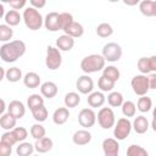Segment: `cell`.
I'll list each match as a JSON object with an SVG mask.
<instances>
[{"label":"cell","mask_w":156,"mask_h":156,"mask_svg":"<svg viewBox=\"0 0 156 156\" xmlns=\"http://www.w3.org/2000/svg\"><path fill=\"white\" fill-rule=\"evenodd\" d=\"M132 128H133L132 122L128 118L122 117V118L117 119V123L115 124V128H113V136H115V139L116 140H124L130 134Z\"/></svg>","instance_id":"5"},{"label":"cell","mask_w":156,"mask_h":156,"mask_svg":"<svg viewBox=\"0 0 156 156\" xmlns=\"http://www.w3.org/2000/svg\"><path fill=\"white\" fill-rule=\"evenodd\" d=\"M102 151L105 156H118L119 144L113 138H106L102 141Z\"/></svg>","instance_id":"12"},{"label":"cell","mask_w":156,"mask_h":156,"mask_svg":"<svg viewBox=\"0 0 156 156\" xmlns=\"http://www.w3.org/2000/svg\"><path fill=\"white\" fill-rule=\"evenodd\" d=\"M23 83L29 89L38 88L40 85V76L38 73H35V72H28L23 77Z\"/></svg>","instance_id":"22"},{"label":"cell","mask_w":156,"mask_h":156,"mask_svg":"<svg viewBox=\"0 0 156 156\" xmlns=\"http://www.w3.org/2000/svg\"><path fill=\"white\" fill-rule=\"evenodd\" d=\"M56 46L60 51H69L74 46V39L67 34H62L57 38Z\"/></svg>","instance_id":"15"},{"label":"cell","mask_w":156,"mask_h":156,"mask_svg":"<svg viewBox=\"0 0 156 156\" xmlns=\"http://www.w3.org/2000/svg\"><path fill=\"white\" fill-rule=\"evenodd\" d=\"M98 87H99V89L101 91H110L111 93L112 89L115 88V82H112V80L107 79L106 77L101 76L99 78V80H98Z\"/></svg>","instance_id":"39"},{"label":"cell","mask_w":156,"mask_h":156,"mask_svg":"<svg viewBox=\"0 0 156 156\" xmlns=\"http://www.w3.org/2000/svg\"><path fill=\"white\" fill-rule=\"evenodd\" d=\"M0 141L6 143V144H9V145H11V146H13L15 144H17V141H16L15 138H13V135L11 134V130H10V132H5V133L1 135Z\"/></svg>","instance_id":"43"},{"label":"cell","mask_w":156,"mask_h":156,"mask_svg":"<svg viewBox=\"0 0 156 156\" xmlns=\"http://www.w3.org/2000/svg\"><path fill=\"white\" fill-rule=\"evenodd\" d=\"M22 78V71L18 67H10L6 71V79L11 83H16Z\"/></svg>","instance_id":"35"},{"label":"cell","mask_w":156,"mask_h":156,"mask_svg":"<svg viewBox=\"0 0 156 156\" xmlns=\"http://www.w3.org/2000/svg\"><path fill=\"white\" fill-rule=\"evenodd\" d=\"M34 150H35L34 145H32L30 143L23 141V143H20V145L16 147V154L18 156H32Z\"/></svg>","instance_id":"28"},{"label":"cell","mask_w":156,"mask_h":156,"mask_svg":"<svg viewBox=\"0 0 156 156\" xmlns=\"http://www.w3.org/2000/svg\"><path fill=\"white\" fill-rule=\"evenodd\" d=\"M52 145H54L52 139L49 138V136H44L39 140H35L34 147L39 154H45V152H48L52 149Z\"/></svg>","instance_id":"21"},{"label":"cell","mask_w":156,"mask_h":156,"mask_svg":"<svg viewBox=\"0 0 156 156\" xmlns=\"http://www.w3.org/2000/svg\"><path fill=\"white\" fill-rule=\"evenodd\" d=\"M16 122H17V119L13 116H11L9 112L1 115V117H0V127L2 129H5L6 132H10L13 128H16Z\"/></svg>","instance_id":"23"},{"label":"cell","mask_w":156,"mask_h":156,"mask_svg":"<svg viewBox=\"0 0 156 156\" xmlns=\"http://www.w3.org/2000/svg\"><path fill=\"white\" fill-rule=\"evenodd\" d=\"M24 52H26V44L20 39L12 40L10 43H5L0 48V57L4 62L7 63L17 61L20 57L24 55Z\"/></svg>","instance_id":"1"},{"label":"cell","mask_w":156,"mask_h":156,"mask_svg":"<svg viewBox=\"0 0 156 156\" xmlns=\"http://www.w3.org/2000/svg\"><path fill=\"white\" fill-rule=\"evenodd\" d=\"M72 22H73V16L71 13H68V12H61L60 13V27H61V30H63Z\"/></svg>","instance_id":"42"},{"label":"cell","mask_w":156,"mask_h":156,"mask_svg":"<svg viewBox=\"0 0 156 156\" xmlns=\"http://www.w3.org/2000/svg\"><path fill=\"white\" fill-rule=\"evenodd\" d=\"M130 85L133 88V91L139 95V96H144L147 94L150 87H149V77L145 74H136L130 80Z\"/></svg>","instance_id":"7"},{"label":"cell","mask_w":156,"mask_h":156,"mask_svg":"<svg viewBox=\"0 0 156 156\" xmlns=\"http://www.w3.org/2000/svg\"><path fill=\"white\" fill-rule=\"evenodd\" d=\"M132 126H133L135 133H138V134H144V133H146L147 129H149V121H147V118H146L145 116L140 115V116H136V117L134 118Z\"/></svg>","instance_id":"16"},{"label":"cell","mask_w":156,"mask_h":156,"mask_svg":"<svg viewBox=\"0 0 156 156\" xmlns=\"http://www.w3.org/2000/svg\"><path fill=\"white\" fill-rule=\"evenodd\" d=\"M149 87H150V89L156 90V73H151L149 76Z\"/></svg>","instance_id":"47"},{"label":"cell","mask_w":156,"mask_h":156,"mask_svg":"<svg viewBox=\"0 0 156 156\" xmlns=\"http://www.w3.org/2000/svg\"><path fill=\"white\" fill-rule=\"evenodd\" d=\"M26 4H27L26 0H10V1H9L10 7H11L12 10H16V11L23 9V7L26 6Z\"/></svg>","instance_id":"44"},{"label":"cell","mask_w":156,"mask_h":156,"mask_svg":"<svg viewBox=\"0 0 156 156\" xmlns=\"http://www.w3.org/2000/svg\"><path fill=\"white\" fill-rule=\"evenodd\" d=\"M107 102L110 106L112 107H119L123 105L124 100H123V95L119 91H111L107 95Z\"/></svg>","instance_id":"27"},{"label":"cell","mask_w":156,"mask_h":156,"mask_svg":"<svg viewBox=\"0 0 156 156\" xmlns=\"http://www.w3.org/2000/svg\"><path fill=\"white\" fill-rule=\"evenodd\" d=\"M4 20H5V24H7L10 27H13V26L20 24L22 17H21V15H20L18 11H16V10H9L5 13Z\"/></svg>","instance_id":"24"},{"label":"cell","mask_w":156,"mask_h":156,"mask_svg":"<svg viewBox=\"0 0 156 156\" xmlns=\"http://www.w3.org/2000/svg\"><path fill=\"white\" fill-rule=\"evenodd\" d=\"M72 140L76 145L78 146H83V145H87L90 143L91 140V133L87 129H80V130H77L74 132L73 136H72Z\"/></svg>","instance_id":"14"},{"label":"cell","mask_w":156,"mask_h":156,"mask_svg":"<svg viewBox=\"0 0 156 156\" xmlns=\"http://www.w3.org/2000/svg\"><path fill=\"white\" fill-rule=\"evenodd\" d=\"M96 118H98V123L104 129H110L116 124L115 112L112 111L111 107H101L98 112Z\"/></svg>","instance_id":"4"},{"label":"cell","mask_w":156,"mask_h":156,"mask_svg":"<svg viewBox=\"0 0 156 156\" xmlns=\"http://www.w3.org/2000/svg\"><path fill=\"white\" fill-rule=\"evenodd\" d=\"M57 91H58V88H57V85L54 82H45V83H43L40 85V93L46 99L55 98Z\"/></svg>","instance_id":"17"},{"label":"cell","mask_w":156,"mask_h":156,"mask_svg":"<svg viewBox=\"0 0 156 156\" xmlns=\"http://www.w3.org/2000/svg\"><path fill=\"white\" fill-rule=\"evenodd\" d=\"M113 33V29H112V26L110 23H100L98 27H96V34L101 38H107L110 35H112Z\"/></svg>","instance_id":"34"},{"label":"cell","mask_w":156,"mask_h":156,"mask_svg":"<svg viewBox=\"0 0 156 156\" xmlns=\"http://www.w3.org/2000/svg\"><path fill=\"white\" fill-rule=\"evenodd\" d=\"M136 107H138V110L140 112H147V111H150V108L152 107V100H151V98H149L147 95L140 96L139 100H138Z\"/></svg>","instance_id":"32"},{"label":"cell","mask_w":156,"mask_h":156,"mask_svg":"<svg viewBox=\"0 0 156 156\" xmlns=\"http://www.w3.org/2000/svg\"><path fill=\"white\" fill-rule=\"evenodd\" d=\"M151 127H152V130L156 132V107H154V111H152V122H151Z\"/></svg>","instance_id":"49"},{"label":"cell","mask_w":156,"mask_h":156,"mask_svg":"<svg viewBox=\"0 0 156 156\" xmlns=\"http://www.w3.org/2000/svg\"><path fill=\"white\" fill-rule=\"evenodd\" d=\"M149 65H150L151 72L156 73V55H152L149 57Z\"/></svg>","instance_id":"48"},{"label":"cell","mask_w":156,"mask_h":156,"mask_svg":"<svg viewBox=\"0 0 156 156\" xmlns=\"http://www.w3.org/2000/svg\"><path fill=\"white\" fill-rule=\"evenodd\" d=\"M22 18H23V22H24L26 27L30 30H38L44 24V18H43L41 13L32 6L24 9Z\"/></svg>","instance_id":"3"},{"label":"cell","mask_w":156,"mask_h":156,"mask_svg":"<svg viewBox=\"0 0 156 156\" xmlns=\"http://www.w3.org/2000/svg\"><path fill=\"white\" fill-rule=\"evenodd\" d=\"M4 110H5V101H4V99H2V100H1V108H0L1 115H4Z\"/></svg>","instance_id":"50"},{"label":"cell","mask_w":156,"mask_h":156,"mask_svg":"<svg viewBox=\"0 0 156 156\" xmlns=\"http://www.w3.org/2000/svg\"><path fill=\"white\" fill-rule=\"evenodd\" d=\"M105 58L102 57V55H98V54H91L85 56L82 62H80V68L84 73L89 74V73H95L99 72L101 69L105 68Z\"/></svg>","instance_id":"2"},{"label":"cell","mask_w":156,"mask_h":156,"mask_svg":"<svg viewBox=\"0 0 156 156\" xmlns=\"http://www.w3.org/2000/svg\"><path fill=\"white\" fill-rule=\"evenodd\" d=\"M136 66H138V69L140 71L141 74H145V76H146L147 73L151 72L150 65H149V57H140V58L138 60Z\"/></svg>","instance_id":"41"},{"label":"cell","mask_w":156,"mask_h":156,"mask_svg":"<svg viewBox=\"0 0 156 156\" xmlns=\"http://www.w3.org/2000/svg\"><path fill=\"white\" fill-rule=\"evenodd\" d=\"M63 32H65V34H67V35H69V37H72L74 39V38H79V37H82L84 34V28H83V26L80 23L73 21L71 24H68L63 29Z\"/></svg>","instance_id":"20"},{"label":"cell","mask_w":156,"mask_h":156,"mask_svg":"<svg viewBox=\"0 0 156 156\" xmlns=\"http://www.w3.org/2000/svg\"><path fill=\"white\" fill-rule=\"evenodd\" d=\"M33 156H39V155H33Z\"/></svg>","instance_id":"52"},{"label":"cell","mask_w":156,"mask_h":156,"mask_svg":"<svg viewBox=\"0 0 156 156\" xmlns=\"http://www.w3.org/2000/svg\"><path fill=\"white\" fill-rule=\"evenodd\" d=\"M32 115H33L34 119H35L38 123H41V122L46 121V118H48V116H49V112H48V108L43 105V106H40V107L33 110V111H32Z\"/></svg>","instance_id":"36"},{"label":"cell","mask_w":156,"mask_h":156,"mask_svg":"<svg viewBox=\"0 0 156 156\" xmlns=\"http://www.w3.org/2000/svg\"><path fill=\"white\" fill-rule=\"evenodd\" d=\"M105 100H106V98L102 91H93L87 98L88 105L90 107H101L105 104Z\"/></svg>","instance_id":"18"},{"label":"cell","mask_w":156,"mask_h":156,"mask_svg":"<svg viewBox=\"0 0 156 156\" xmlns=\"http://www.w3.org/2000/svg\"><path fill=\"white\" fill-rule=\"evenodd\" d=\"M78 122L82 127L88 129V128H90L95 124L96 113L94 112L93 108H83V110H80V112L78 115Z\"/></svg>","instance_id":"9"},{"label":"cell","mask_w":156,"mask_h":156,"mask_svg":"<svg viewBox=\"0 0 156 156\" xmlns=\"http://www.w3.org/2000/svg\"><path fill=\"white\" fill-rule=\"evenodd\" d=\"M69 118V111L67 107H58L55 110L54 115H52V121L55 124L61 126L65 124Z\"/></svg>","instance_id":"19"},{"label":"cell","mask_w":156,"mask_h":156,"mask_svg":"<svg viewBox=\"0 0 156 156\" xmlns=\"http://www.w3.org/2000/svg\"><path fill=\"white\" fill-rule=\"evenodd\" d=\"M29 4H30L32 7H34V9L38 10V9H43L46 5V1L45 0H30Z\"/></svg>","instance_id":"46"},{"label":"cell","mask_w":156,"mask_h":156,"mask_svg":"<svg viewBox=\"0 0 156 156\" xmlns=\"http://www.w3.org/2000/svg\"><path fill=\"white\" fill-rule=\"evenodd\" d=\"M135 112H136V106L133 101L130 100H127L123 102L122 105V113L124 115L126 118L128 117H134L135 116Z\"/></svg>","instance_id":"33"},{"label":"cell","mask_w":156,"mask_h":156,"mask_svg":"<svg viewBox=\"0 0 156 156\" xmlns=\"http://www.w3.org/2000/svg\"><path fill=\"white\" fill-rule=\"evenodd\" d=\"M65 106L67 108H73L76 106L79 105L80 102V96L78 93H74V91H69L65 95Z\"/></svg>","instance_id":"26"},{"label":"cell","mask_w":156,"mask_h":156,"mask_svg":"<svg viewBox=\"0 0 156 156\" xmlns=\"http://www.w3.org/2000/svg\"><path fill=\"white\" fill-rule=\"evenodd\" d=\"M13 37V29L7 24H0V41L10 43V39Z\"/></svg>","instance_id":"31"},{"label":"cell","mask_w":156,"mask_h":156,"mask_svg":"<svg viewBox=\"0 0 156 156\" xmlns=\"http://www.w3.org/2000/svg\"><path fill=\"white\" fill-rule=\"evenodd\" d=\"M154 2H155V15H154V16L156 17V1H154Z\"/></svg>","instance_id":"51"},{"label":"cell","mask_w":156,"mask_h":156,"mask_svg":"<svg viewBox=\"0 0 156 156\" xmlns=\"http://www.w3.org/2000/svg\"><path fill=\"white\" fill-rule=\"evenodd\" d=\"M140 12L146 17H152L155 15V2L152 0H143L139 4Z\"/></svg>","instance_id":"25"},{"label":"cell","mask_w":156,"mask_h":156,"mask_svg":"<svg viewBox=\"0 0 156 156\" xmlns=\"http://www.w3.org/2000/svg\"><path fill=\"white\" fill-rule=\"evenodd\" d=\"M12 152V146L0 141V156H10Z\"/></svg>","instance_id":"45"},{"label":"cell","mask_w":156,"mask_h":156,"mask_svg":"<svg viewBox=\"0 0 156 156\" xmlns=\"http://www.w3.org/2000/svg\"><path fill=\"white\" fill-rule=\"evenodd\" d=\"M7 112L11 116H13L16 119H21L24 116V113H26V107H24V105H23L22 101H20V100H12L9 104Z\"/></svg>","instance_id":"13"},{"label":"cell","mask_w":156,"mask_h":156,"mask_svg":"<svg viewBox=\"0 0 156 156\" xmlns=\"http://www.w3.org/2000/svg\"><path fill=\"white\" fill-rule=\"evenodd\" d=\"M11 134L13 135V138L17 143H23L28 136V130L24 127H16L11 130Z\"/></svg>","instance_id":"37"},{"label":"cell","mask_w":156,"mask_h":156,"mask_svg":"<svg viewBox=\"0 0 156 156\" xmlns=\"http://www.w3.org/2000/svg\"><path fill=\"white\" fill-rule=\"evenodd\" d=\"M127 156H149V152L140 145H129L127 149Z\"/></svg>","instance_id":"38"},{"label":"cell","mask_w":156,"mask_h":156,"mask_svg":"<svg viewBox=\"0 0 156 156\" xmlns=\"http://www.w3.org/2000/svg\"><path fill=\"white\" fill-rule=\"evenodd\" d=\"M62 63V56H61V51L55 48V46H48L46 49V58H45V65L49 69L55 71L57 68H60Z\"/></svg>","instance_id":"6"},{"label":"cell","mask_w":156,"mask_h":156,"mask_svg":"<svg viewBox=\"0 0 156 156\" xmlns=\"http://www.w3.org/2000/svg\"><path fill=\"white\" fill-rule=\"evenodd\" d=\"M44 26L50 32H57L61 29L60 27V13L52 11L49 12L44 18Z\"/></svg>","instance_id":"11"},{"label":"cell","mask_w":156,"mask_h":156,"mask_svg":"<svg viewBox=\"0 0 156 156\" xmlns=\"http://www.w3.org/2000/svg\"><path fill=\"white\" fill-rule=\"evenodd\" d=\"M27 105H28L29 110L33 111L44 105V98L39 94H32V95H29V98L27 100Z\"/></svg>","instance_id":"30"},{"label":"cell","mask_w":156,"mask_h":156,"mask_svg":"<svg viewBox=\"0 0 156 156\" xmlns=\"http://www.w3.org/2000/svg\"><path fill=\"white\" fill-rule=\"evenodd\" d=\"M45 133H46V130H45V128L40 123H35V124H33L30 127V135L35 140H39V139L44 138L45 136Z\"/></svg>","instance_id":"40"},{"label":"cell","mask_w":156,"mask_h":156,"mask_svg":"<svg viewBox=\"0 0 156 156\" xmlns=\"http://www.w3.org/2000/svg\"><path fill=\"white\" fill-rule=\"evenodd\" d=\"M76 87H77V89H78V91H79L80 94H84V95L88 94V95H89V94L93 93L94 82H93V79H91L88 74L80 76V77L77 79V82H76Z\"/></svg>","instance_id":"10"},{"label":"cell","mask_w":156,"mask_h":156,"mask_svg":"<svg viewBox=\"0 0 156 156\" xmlns=\"http://www.w3.org/2000/svg\"><path fill=\"white\" fill-rule=\"evenodd\" d=\"M102 57L108 62H117L122 57V48L117 43H107L102 48Z\"/></svg>","instance_id":"8"},{"label":"cell","mask_w":156,"mask_h":156,"mask_svg":"<svg viewBox=\"0 0 156 156\" xmlns=\"http://www.w3.org/2000/svg\"><path fill=\"white\" fill-rule=\"evenodd\" d=\"M102 76L116 83L119 79V77H121V73H119V69L117 67H115V66H107V67L104 68Z\"/></svg>","instance_id":"29"}]
</instances>
